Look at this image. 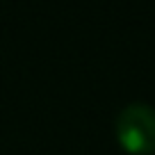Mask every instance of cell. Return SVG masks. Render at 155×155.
Wrapping results in <instances>:
<instances>
[{
    "label": "cell",
    "instance_id": "1",
    "mask_svg": "<svg viewBox=\"0 0 155 155\" xmlns=\"http://www.w3.org/2000/svg\"><path fill=\"white\" fill-rule=\"evenodd\" d=\"M116 141L130 155L155 153V107L148 103H130L126 105L114 121Z\"/></svg>",
    "mask_w": 155,
    "mask_h": 155
}]
</instances>
